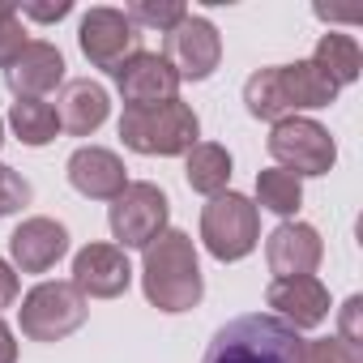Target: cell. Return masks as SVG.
<instances>
[{
    "instance_id": "2e32d148",
    "label": "cell",
    "mask_w": 363,
    "mask_h": 363,
    "mask_svg": "<svg viewBox=\"0 0 363 363\" xmlns=\"http://www.w3.org/2000/svg\"><path fill=\"white\" fill-rule=\"evenodd\" d=\"M5 82H9L13 99H43V94H52L65 82V56H60V48L48 43V39H35L18 56V65L5 69Z\"/></svg>"
},
{
    "instance_id": "5bb4252c",
    "label": "cell",
    "mask_w": 363,
    "mask_h": 363,
    "mask_svg": "<svg viewBox=\"0 0 363 363\" xmlns=\"http://www.w3.org/2000/svg\"><path fill=\"white\" fill-rule=\"evenodd\" d=\"M69 184L82 193V197H90V201H116L124 189H128V171H124V162H120V154H111V150H103V145H82V150H73V158H69Z\"/></svg>"
},
{
    "instance_id": "3957f363",
    "label": "cell",
    "mask_w": 363,
    "mask_h": 363,
    "mask_svg": "<svg viewBox=\"0 0 363 363\" xmlns=\"http://www.w3.org/2000/svg\"><path fill=\"white\" fill-rule=\"evenodd\" d=\"M120 137L133 154H158V158H175L189 154L201 137V120L184 99L171 103H154V107H124L120 116Z\"/></svg>"
},
{
    "instance_id": "7a4b0ae2",
    "label": "cell",
    "mask_w": 363,
    "mask_h": 363,
    "mask_svg": "<svg viewBox=\"0 0 363 363\" xmlns=\"http://www.w3.org/2000/svg\"><path fill=\"white\" fill-rule=\"evenodd\" d=\"M201 363H303V337L274 312H248L214 333Z\"/></svg>"
},
{
    "instance_id": "7c38bea8",
    "label": "cell",
    "mask_w": 363,
    "mask_h": 363,
    "mask_svg": "<svg viewBox=\"0 0 363 363\" xmlns=\"http://www.w3.org/2000/svg\"><path fill=\"white\" fill-rule=\"evenodd\" d=\"M320 257H325L320 231L308 223H282L265 240V261L274 278H308L320 265Z\"/></svg>"
},
{
    "instance_id": "d6986e66",
    "label": "cell",
    "mask_w": 363,
    "mask_h": 363,
    "mask_svg": "<svg viewBox=\"0 0 363 363\" xmlns=\"http://www.w3.org/2000/svg\"><path fill=\"white\" fill-rule=\"evenodd\" d=\"M184 179H189V189L201 193V197L227 193V179H231V154H227V145H218V141H197V145L184 154Z\"/></svg>"
},
{
    "instance_id": "f546056e",
    "label": "cell",
    "mask_w": 363,
    "mask_h": 363,
    "mask_svg": "<svg viewBox=\"0 0 363 363\" xmlns=\"http://www.w3.org/2000/svg\"><path fill=\"white\" fill-rule=\"evenodd\" d=\"M22 13H26V18H35V22H60V18H69V13H73V5H69V0H60V5H26Z\"/></svg>"
},
{
    "instance_id": "7402d4cb",
    "label": "cell",
    "mask_w": 363,
    "mask_h": 363,
    "mask_svg": "<svg viewBox=\"0 0 363 363\" xmlns=\"http://www.w3.org/2000/svg\"><path fill=\"white\" fill-rule=\"evenodd\" d=\"M252 206H261V210H269L278 218H291L303 206V184H299L291 171H282V167L257 171V201Z\"/></svg>"
},
{
    "instance_id": "603a6c76",
    "label": "cell",
    "mask_w": 363,
    "mask_h": 363,
    "mask_svg": "<svg viewBox=\"0 0 363 363\" xmlns=\"http://www.w3.org/2000/svg\"><path fill=\"white\" fill-rule=\"evenodd\" d=\"M244 107H248V116L269 120V124H278V120L291 116V107L282 99V86H278V65L274 69H257L244 82Z\"/></svg>"
},
{
    "instance_id": "8fae6325",
    "label": "cell",
    "mask_w": 363,
    "mask_h": 363,
    "mask_svg": "<svg viewBox=\"0 0 363 363\" xmlns=\"http://www.w3.org/2000/svg\"><path fill=\"white\" fill-rule=\"evenodd\" d=\"M116 86L124 107H154V103H171L179 99V77L175 69L162 60V52H137L133 60H124L116 69Z\"/></svg>"
},
{
    "instance_id": "ffe728a7",
    "label": "cell",
    "mask_w": 363,
    "mask_h": 363,
    "mask_svg": "<svg viewBox=\"0 0 363 363\" xmlns=\"http://www.w3.org/2000/svg\"><path fill=\"white\" fill-rule=\"evenodd\" d=\"M312 65L342 90L350 82H359V65H363V52L354 43V35H320L316 52H312Z\"/></svg>"
},
{
    "instance_id": "30bf717a",
    "label": "cell",
    "mask_w": 363,
    "mask_h": 363,
    "mask_svg": "<svg viewBox=\"0 0 363 363\" xmlns=\"http://www.w3.org/2000/svg\"><path fill=\"white\" fill-rule=\"evenodd\" d=\"M128 282H133V265L128 252L116 244H86L73 257V286L86 299H116L128 291Z\"/></svg>"
},
{
    "instance_id": "8992f818",
    "label": "cell",
    "mask_w": 363,
    "mask_h": 363,
    "mask_svg": "<svg viewBox=\"0 0 363 363\" xmlns=\"http://www.w3.org/2000/svg\"><path fill=\"white\" fill-rule=\"evenodd\" d=\"M86 316H90V303L73 282H39L18 308L22 333L30 342H60V337L77 333L86 325Z\"/></svg>"
},
{
    "instance_id": "1f68e13d",
    "label": "cell",
    "mask_w": 363,
    "mask_h": 363,
    "mask_svg": "<svg viewBox=\"0 0 363 363\" xmlns=\"http://www.w3.org/2000/svg\"><path fill=\"white\" fill-rule=\"evenodd\" d=\"M13 13H18L13 5H0V22H5V18H13Z\"/></svg>"
},
{
    "instance_id": "44dd1931",
    "label": "cell",
    "mask_w": 363,
    "mask_h": 363,
    "mask_svg": "<svg viewBox=\"0 0 363 363\" xmlns=\"http://www.w3.org/2000/svg\"><path fill=\"white\" fill-rule=\"evenodd\" d=\"M9 128L18 133L22 145L39 150V145H48V141H56L60 116H56V107L43 103V99H18V103L9 107Z\"/></svg>"
},
{
    "instance_id": "4dcf8cb0",
    "label": "cell",
    "mask_w": 363,
    "mask_h": 363,
    "mask_svg": "<svg viewBox=\"0 0 363 363\" xmlns=\"http://www.w3.org/2000/svg\"><path fill=\"white\" fill-rule=\"evenodd\" d=\"M0 363H18V342H13V329L0 320Z\"/></svg>"
},
{
    "instance_id": "5b68a950",
    "label": "cell",
    "mask_w": 363,
    "mask_h": 363,
    "mask_svg": "<svg viewBox=\"0 0 363 363\" xmlns=\"http://www.w3.org/2000/svg\"><path fill=\"white\" fill-rule=\"evenodd\" d=\"M265 145H269V158L282 171H291L295 179H303V175H329L333 162H337V145H333L329 128L316 124V120H308V116L278 120L269 128Z\"/></svg>"
},
{
    "instance_id": "d6a6232c",
    "label": "cell",
    "mask_w": 363,
    "mask_h": 363,
    "mask_svg": "<svg viewBox=\"0 0 363 363\" xmlns=\"http://www.w3.org/2000/svg\"><path fill=\"white\" fill-rule=\"evenodd\" d=\"M0 145H5V120H0Z\"/></svg>"
},
{
    "instance_id": "52a82bcc",
    "label": "cell",
    "mask_w": 363,
    "mask_h": 363,
    "mask_svg": "<svg viewBox=\"0 0 363 363\" xmlns=\"http://www.w3.org/2000/svg\"><path fill=\"white\" fill-rule=\"evenodd\" d=\"M167 218H171V201L158 184H128L111 210H107V227L116 235V248H150L162 231H167Z\"/></svg>"
},
{
    "instance_id": "4316f807",
    "label": "cell",
    "mask_w": 363,
    "mask_h": 363,
    "mask_svg": "<svg viewBox=\"0 0 363 363\" xmlns=\"http://www.w3.org/2000/svg\"><path fill=\"white\" fill-rule=\"evenodd\" d=\"M26 48H30V39H26V26H22L18 13L0 22V69H13Z\"/></svg>"
},
{
    "instance_id": "d4e9b609",
    "label": "cell",
    "mask_w": 363,
    "mask_h": 363,
    "mask_svg": "<svg viewBox=\"0 0 363 363\" xmlns=\"http://www.w3.org/2000/svg\"><path fill=\"white\" fill-rule=\"evenodd\" d=\"M30 197H35L30 179H26V175H18L13 167L0 162V218H9V214H18L22 206H30Z\"/></svg>"
},
{
    "instance_id": "f1b7e54d",
    "label": "cell",
    "mask_w": 363,
    "mask_h": 363,
    "mask_svg": "<svg viewBox=\"0 0 363 363\" xmlns=\"http://www.w3.org/2000/svg\"><path fill=\"white\" fill-rule=\"evenodd\" d=\"M18 274H13V265L9 261H0V308H13L18 303Z\"/></svg>"
},
{
    "instance_id": "cb8c5ba5",
    "label": "cell",
    "mask_w": 363,
    "mask_h": 363,
    "mask_svg": "<svg viewBox=\"0 0 363 363\" xmlns=\"http://www.w3.org/2000/svg\"><path fill=\"white\" fill-rule=\"evenodd\" d=\"M124 18H128L137 30L145 26V30H162V35H167V30H175L179 22L189 18V9L179 5V0H133V5L124 9Z\"/></svg>"
},
{
    "instance_id": "9a60e30c",
    "label": "cell",
    "mask_w": 363,
    "mask_h": 363,
    "mask_svg": "<svg viewBox=\"0 0 363 363\" xmlns=\"http://www.w3.org/2000/svg\"><path fill=\"white\" fill-rule=\"evenodd\" d=\"M69 252V231L56 218H26L9 235V257L22 274H48Z\"/></svg>"
},
{
    "instance_id": "ac0fdd59",
    "label": "cell",
    "mask_w": 363,
    "mask_h": 363,
    "mask_svg": "<svg viewBox=\"0 0 363 363\" xmlns=\"http://www.w3.org/2000/svg\"><path fill=\"white\" fill-rule=\"evenodd\" d=\"M278 86H282V99L291 107V116L299 107H329L337 99V86L312 65V60H295V65H278Z\"/></svg>"
},
{
    "instance_id": "277c9868",
    "label": "cell",
    "mask_w": 363,
    "mask_h": 363,
    "mask_svg": "<svg viewBox=\"0 0 363 363\" xmlns=\"http://www.w3.org/2000/svg\"><path fill=\"white\" fill-rule=\"evenodd\" d=\"M201 240L214 261H244L261 244V210L244 193H218L201 206Z\"/></svg>"
},
{
    "instance_id": "9c48e42d",
    "label": "cell",
    "mask_w": 363,
    "mask_h": 363,
    "mask_svg": "<svg viewBox=\"0 0 363 363\" xmlns=\"http://www.w3.org/2000/svg\"><path fill=\"white\" fill-rule=\"evenodd\" d=\"M77 43H82V56L94 69H107V73H116L124 60H133L141 52V35L120 9H90L82 18Z\"/></svg>"
},
{
    "instance_id": "4fadbf2b",
    "label": "cell",
    "mask_w": 363,
    "mask_h": 363,
    "mask_svg": "<svg viewBox=\"0 0 363 363\" xmlns=\"http://www.w3.org/2000/svg\"><path fill=\"white\" fill-rule=\"evenodd\" d=\"M265 303L291 329H316L329 316V291H325V282L316 274H308V278H274L265 286Z\"/></svg>"
},
{
    "instance_id": "6da1fadb",
    "label": "cell",
    "mask_w": 363,
    "mask_h": 363,
    "mask_svg": "<svg viewBox=\"0 0 363 363\" xmlns=\"http://www.w3.org/2000/svg\"><path fill=\"white\" fill-rule=\"evenodd\" d=\"M141 286H145V299L158 312H189V308L201 303L206 282H201V261H197V248H193V235L189 231L167 227L145 248Z\"/></svg>"
},
{
    "instance_id": "e0dca14e",
    "label": "cell",
    "mask_w": 363,
    "mask_h": 363,
    "mask_svg": "<svg viewBox=\"0 0 363 363\" xmlns=\"http://www.w3.org/2000/svg\"><path fill=\"white\" fill-rule=\"evenodd\" d=\"M107 111H111L107 90H103L99 82H90V77H77V82L65 86V94H60V111H56V116H60V128H65V133H73V137H90V133L103 128Z\"/></svg>"
},
{
    "instance_id": "ba28073f",
    "label": "cell",
    "mask_w": 363,
    "mask_h": 363,
    "mask_svg": "<svg viewBox=\"0 0 363 363\" xmlns=\"http://www.w3.org/2000/svg\"><path fill=\"white\" fill-rule=\"evenodd\" d=\"M162 60L175 69L179 82H206V77L218 69V60H223V39H218L214 22L189 13L175 30H167V39H162Z\"/></svg>"
},
{
    "instance_id": "484cf974",
    "label": "cell",
    "mask_w": 363,
    "mask_h": 363,
    "mask_svg": "<svg viewBox=\"0 0 363 363\" xmlns=\"http://www.w3.org/2000/svg\"><path fill=\"white\" fill-rule=\"evenodd\" d=\"M303 363H363V354L342 337H316V342H303Z\"/></svg>"
},
{
    "instance_id": "83f0119b",
    "label": "cell",
    "mask_w": 363,
    "mask_h": 363,
    "mask_svg": "<svg viewBox=\"0 0 363 363\" xmlns=\"http://www.w3.org/2000/svg\"><path fill=\"white\" fill-rule=\"evenodd\" d=\"M359 312H363V299H359V295H350V299L342 303V333H337V337H342L346 346H354V350H359V342H363V329H359Z\"/></svg>"
}]
</instances>
